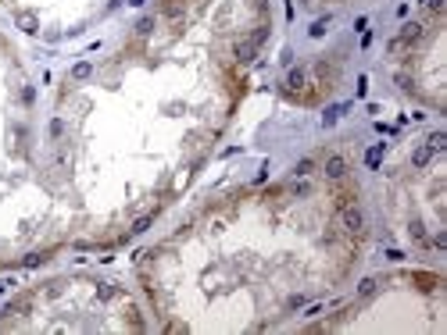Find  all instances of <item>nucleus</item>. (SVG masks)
I'll return each mask as SVG.
<instances>
[{
    "label": "nucleus",
    "instance_id": "15",
    "mask_svg": "<svg viewBox=\"0 0 447 335\" xmlns=\"http://www.w3.org/2000/svg\"><path fill=\"white\" fill-rule=\"evenodd\" d=\"M415 282H419L422 289H437V282H440V278H437V275H426V271H422V275H415Z\"/></svg>",
    "mask_w": 447,
    "mask_h": 335
},
{
    "label": "nucleus",
    "instance_id": "10",
    "mask_svg": "<svg viewBox=\"0 0 447 335\" xmlns=\"http://www.w3.org/2000/svg\"><path fill=\"white\" fill-rule=\"evenodd\" d=\"M311 171H315V161H311V157L297 161V168H293V175H297V178H304V175H311Z\"/></svg>",
    "mask_w": 447,
    "mask_h": 335
},
{
    "label": "nucleus",
    "instance_id": "8",
    "mask_svg": "<svg viewBox=\"0 0 447 335\" xmlns=\"http://www.w3.org/2000/svg\"><path fill=\"white\" fill-rule=\"evenodd\" d=\"M376 285H379V278H376V275L362 278V282H358V296H372V293H376Z\"/></svg>",
    "mask_w": 447,
    "mask_h": 335
},
{
    "label": "nucleus",
    "instance_id": "2",
    "mask_svg": "<svg viewBox=\"0 0 447 335\" xmlns=\"http://www.w3.org/2000/svg\"><path fill=\"white\" fill-rule=\"evenodd\" d=\"M322 171H325V178H329V182H340V178L347 175V161L340 157V154H333V157H325V168H322Z\"/></svg>",
    "mask_w": 447,
    "mask_h": 335
},
{
    "label": "nucleus",
    "instance_id": "21",
    "mask_svg": "<svg viewBox=\"0 0 447 335\" xmlns=\"http://www.w3.org/2000/svg\"><path fill=\"white\" fill-rule=\"evenodd\" d=\"M411 239H426V228H422L419 221H415V225H411Z\"/></svg>",
    "mask_w": 447,
    "mask_h": 335
},
{
    "label": "nucleus",
    "instance_id": "11",
    "mask_svg": "<svg viewBox=\"0 0 447 335\" xmlns=\"http://www.w3.org/2000/svg\"><path fill=\"white\" fill-rule=\"evenodd\" d=\"M89 71H93V65H89V61H79V65L72 68V79H89Z\"/></svg>",
    "mask_w": 447,
    "mask_h": 335
},
{
    "label": "nucleus",
    "instance_id": "5",
    "mask_svg": "<svg viewBox=\"0 0 447 335\" xmlns=\"http://www.w3.org/2000/svg\"><path fill=\"white\" fill-rule=\"evenodd\" d=\"M233 54H236V61H240V65H250V61H254V54H258V47L247 39V43H236Z\"/></svg>",
    "mask_w": 447,
    "mask_h": 335
},
{
    "label": "nucleus",
    "instance_id": "13",
    "mask_svg": "<svg viewBox=\"0 0 447 335\" xmlns=\"http://www.w3.org/2000/svg\"><path fill=\"white\" fill-rule=\"evenodd\" d=\"M383 150H386V146H383V143H376V146H372V150H368V157H365V164H368V168H379V154H383Z\"/></svg>",
    "mask_w": 447,
    "mask_h": 335
},
{
    "label": "nucleus",
    "instance_id": "18",
    "mask_svg": "<svg viewBox=\"0 0 447 335\" xmlns=\"http://www.w3.org/2000/svg\"><path fill=\"white\" fill-rule=\"evenodd\" d=\"M265 39H268V25H258V29H254V36H250V43H254V47H261Z\"/></svg>",
    "mask_w": 447,
    "mask_h": 335
},
{
    "label": "nucleus",
    "instance_id": "16",
    "mask_svg": "<svg viewBox=\"0 0 447 335\" xmlns=\"http://www.w3.org/2000/svg\"><path fill=\"white\" fill-rule=\"evenodd\" d=\"M115 293H118V289H115V285H108V282H100V285H97V296H100V300H115Z\"/></svg>",
    "mask_w": 447,
    "mask_h": 335
},
{
    "label": "nucleus",
    "instance_id": "17",
    "mask_svg": "<svg viewBox=\"0 0 447 335\" xmlns=\"http://www.w3.org/2000/svg\"><path fill=\"white\" fill-rule=\"evenodd\" d=\"M154 33V18H140V25H136V36H151Z\"/></svg>",
    "mask_w": 447,
    "mask_h": 335
},
{
    "label": "nucleus",
    "instance_id": "7",
    "mask_svg": "<svg viewBox=\"0 0 447 335\" xmlns=\"http://www.w3.org/2000/svg\"><path fill=\"white\" fill-rule=\"evenodd\" d=\"M429 161H433V150H429V146H415L411 150V164L415 168H426Z\"/></svg>",
    "mask_w": 447,
    "mask_h": 335
},
{
    "label": "nucleus",
    "instance_id": "9",
    "mask_svg": "<svg viewBox=\"0 0 447 335\" xmlns=\"http://www.w3.org/2000/svg\"><path fill=\"white\" fill-rule=\"evenodd\" d=\"M426 146H429V150H433V154H437V150H444V146H447V135H444L440 129H437V132H429V139H426Z\"/></svg>",
    "mask_w": 447,
    "mask_h": 335
},
{
    "label": "nucleus",
    "instance_id": "3",
    "mask_svg": "<svg viewBox=\"0 0 447 335\" xmlns=\"http://www.w3.org/2000/svg\"><path fill=\"white\" fill-rule=\"evenodd\" d=\"M422 33H426V25H422V22H408L405 29H401V39H405L408 47H411L415 39H422Z\"/></svg>",
    "mask_w": 447,
    "mask_h": 335
},
{
    "label": "nucleus",
    "instance_id": "19",
    "mask_svg": "<svg viewBox=\"0 0 447 335\" xmlns=\"http://www.w3.org/2000/svg\"><path fill=\"white\" fill-rule=\"evenodd\" d=\"M151 221H154V214H147V218H140L136 225H132V235H140V232H147V228H151Z\"/></svg>",
    "mask_w": 447,
    "mask_h": 335
},
{
    "label": "nucleus",
    "instance_id": "20",
    "mask_svg": "<svg viewBox=\"0 0 447 335\" xmlns=\"http://www.w3.org/2000/svg\"><path fill=\"white\" fill-rule=\"evenodd\" d=\"M405 47H408V43H405V39H401V36H397V39H390V43H386V54H401V50H405Z\"/></svg>",
    "mask_w": 447,
    "mask_h": 335
},
{
    "label": "nucleus",
    "instance_id": "14",
    "mask_svg": "<svg viewBox=\"0 0 447 335\" xmlns=\"http://www.w3.org/2000/svg\"><path fill=\"white\" fill-rule=\"evenodd\" d=\"M43 261H47V257H43V253H29V257H22L18 264H22V268H40Z\"/></svg>",
    "mask_w": 447,
    "mask_h": 335
},
{
    "label": "nucleus",
    "instance_id": "23",
    "mask_svg": "<svg viewBox=\"0 0 447 335\" xmlns=\"http://www.w3.org/2000/svg\"><path fill=\"white\" fill-rule=\"evenodd\" d=\"M354 29H358V33H365V29H368V18H365V14H362V18H354Z\"/></svg>",
    "mask_w": 447,
    "mask_h": 335
},
{
    "label": "nucleus",
    "instance_id": "6",
    "mask_svg": "<svg viewBox=\"0 0 447 335\" xmlns=\"http://www.w3.org/2000/svg\"><path fill=\"white\" fill-rule=\"evenodd\" d=\"M18 25H22V33H29V36H36V33H40L36 14H29V11H22V14H18Z\"/></svg>",
    "mask_w": 447,
    "mask_h": 335
},
{
    "label": "nucleus",
    "instance_id": "4",
    "mask_svg": "<svg viewBox=\"0 0 447 335\" xmlns=\"http://www.w3.org/2000/svg\"><path fill=\"white\" fill-rule=\"evenodd\" d=\"M308 86V71L304 68H290L286 71V89H304Z\"/></svg>",
    "mask_w": 447,
    "mask_h": 335
},
{
    "label": "nucleus",
    "instance_id": "24",
    "mask_svg": "<svg viewBox=\"0 0 447 335\" xmlns=\"http://www.w3.org/2000/svg\"><path fill=\"white\" fill-rule=\"evenodd\" d=\"M426 7L429 11H444V0H426Z\"/></svg>",
    "mask_w": 447,
    "mask_h": 335
},
{
    "label": "nucleus",
    "instance_id": "25",
    "mask_svg": "<svg viewBox=\"0 0 447 335\" xmlns=\"http://www.w3.org/2000/svg\"><path fill=\"white\" fill-rule=\"evenodd\" d=\"M304 4H311V0H304Z\"/></svg>",
    "mask_w": 447,
    "mask_h": 335
},
{
    "label": "nucleus",
    "instance_id": "12",
    "mask_svg": "<svg viewBox=\"0 0 447 335\" xmlns=\"http://www.w3.org/2000/svg\"><path fill=\"white\" fill-rule=\"evenodd\" d=\"M329 22H333V18H319L315 25H311V36H315V39H322L325 33H329Z\"/></svg>",
    "mask_w": 447,
    "mask_h": 335
},
{
    "label": "nucleus",
    "instance_id": "22",
    "mask_svg": "<svg viewBox=\"0 0 447 335\" xmlns=\"http://www.w3.org/2000/svg\"><path fill=\"white\" fill-rule=\"evenodd\" d=\"M365 93H368V79L362 75V79H358V97H365Z\"/></svg>",
    "mask_w": 447,
    "mask_h": 335
},
{
    "label": "nucleus",
    "instance_id": "1",
    "mask_svg": "<svg viewBox=\"0 0 447 335\" xmlns=\"http://www.w3.org/2000/svg\"><path fill=\"white\" fill-rule=\"evenodd\" d=\"M340 225H344V232L362 235V232H365V214H362V207H358V203H344V207H340Z\"/></svg>",
    "mask_w": 447,
    "mask_h": 335
}]
</instances>
